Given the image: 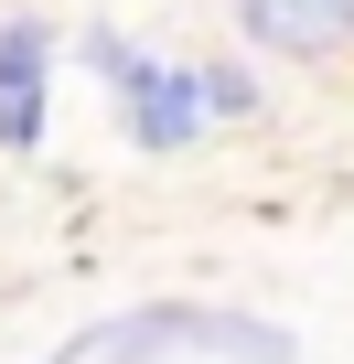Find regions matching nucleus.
<instances>
[{
  "label": "nucleus",
  "instance_id": "1",
  "mask_svg": "<svg viewBox=\"0 0 354 364\" xmlns=\"http://www.w3.org/2000/svg\"><path fill=\"white\" fill-rule=\"evenodd\" d=\"M172 353H215V364H301V343L258 311H215V300H140L108 311L86 332H65V364H172Z\"/></svg>",
  "mask_w": 354,
  "mask_h": 364
},
{
  "label": "nucleus",
  "instance_id": "2",
  "mask_svg": "<svg viewBox=\"0 0 354 364\" xmlns=\"http://www.w3.org/2000/svg\"><path fill=\"white\" fill-rule=\"evenodd\" d=\"M43 75H54V33L0 22V150H43Z\"/></svg>",
  "mask_w": 354,
  "mask_h": 364
},
{
  "label": "nucleus",
  "instance_id": "3",
  "mask_svg": "<svg viewBox=\"0 0 354 364\" xmlns=\"http://www.w3.org/2000/svg\"><path fill=\"white\" fill-rule=\"evenodd\" d=\"M236 22H247V43H269L290 65H322V54L354 43V0H236Z\"/></svg>",
  "mask_w": 354,
  "mask_h": 364
},
{
  "label": "nucleus",
  "instance_id": "4",
  "mask_svg": "<svg viewBox=\"0 0 354 364\" xmlns=\"http://www.w3.org/2000/svg\"><path fill=\"white\" fill-rule=\"evenodd\" d=\"M215 118V97H204V65H161L140 97H129V139L150 150V161H172V150H194V129Z\"/></svg>",
  "mask_w": 354,
  "mask_h": 364
},
{
  "label": "nucleus",
  "instance_id": "5",
  "mask_svg": "<svg viewBox=\"0 0 354 364\" xmlns=\"http://www.w3.org/2000/svg\"><path fill=\"white\" fill-rule=\"evenodd\" d=\"M86 65H97V75H108V86H118V97H140V86H150V75H161V65H150V54H140V43H129V33H108V22H97V33H86Z\"/></svg>",
  "mask_w": 354,
  "mask_h": 364
},
{
  "label": "nucleus",
  "instance_id": "6",
  "mask_svg": "<svg viewBox=\"0 0 354 364\" xmlns=\"http://www.w3.org/2000/svg\"><path fill=\"white\" fill-rule=\"evenodd\" d=\"M204 97H215V118H247L258 107V75L247 65H204Z\"/></svg>",
  "mask_w": 354,
  "mask_h": 364
}]
</instances>
